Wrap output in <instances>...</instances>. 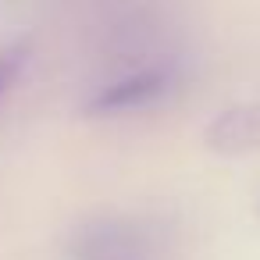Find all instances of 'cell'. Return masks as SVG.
<instances>
[{
    "label": "cell",
    "instance_id": "6da1fadb",
    "mask_svg": "<svg viewBox=\"0 0 260 260\" xmlns=\"http://www.w3.org/2000/svg\"><path fill=\"white\" fill-rule=\"evenodd\" d=\"M203 146L217 157H246L260 150V100L217 111L203 128Z\"/></svg>",
    "mask_w": 260,
    "mask_h": 260
},
{
    "label": "cell",
    "instance_id": "7a4b0ae2",
    "mask_svg": "<svg viewBox=\"0 0 260 260\" xmlns=\"http://www.w3.org/2000/svg\"><path fill=\"white\" fill-rule=\"evenodd\" d=\"M171 89V72L168 68H143L136 75H125L111 86H104L89 104L86 114H121V111H136L146 107L153 100H160Z\"/></svg>",
    "mask_w": 260,
    "mask_h": 260
},
{
    "label": "cell",
    "instance_id": "3957f363",
    "mask_svg": "<svg viewBox=\"0 0 260 260\" xmlns=\"http://www.w3.org/2000/svg\"><path fill=\"white\" fill-rule=\"evenodd\" d=\"M25 57H29V43H15L8 50H0V96L15 86L18 72L25 68Z\"/></svg>",
    "mask_w": 260,
    "mask_h": 260
}]
</instances>
